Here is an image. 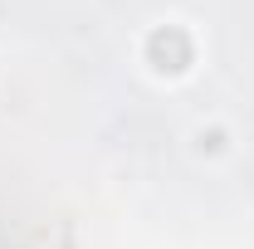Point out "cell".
<instances>
[{
    "label": "cell",
    "mask_w": 254,
    "mask_h": 249,
    "mask_svg": "<svg viewBox=\"0 0 254 249\" xmlns=\"http://www.w3.org/2000/svg\"><path fill=\"white\" fill-rule=\"evenodd\" d=\"M190 59H195V49H190V34L186 30L166 25V30L147 34V63H152L157 73H186Z\"/></svg>",
    "instance_id": "cell-1"
}]
</instances>
